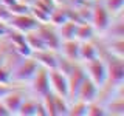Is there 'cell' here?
<instances>
[{
    "instance_id": "obj_9",
    "label": "cell",
    "mask_w": 124,
    "mask_h": 116,
    "mask_svg": "<svg viewBox=\"0 0 124 116\" xmlns=\"http://www.w3.org/2000/svg\"><path fill=\"white\" fill-rule=\"evenodd\" d=\"M123 87L124 85H121V87L115 91V94L104 104L108 116H123L124 115V93H123Z\"/></svg>"
},
{
    "instance_id": "obj_15",
    "label": "cell",
    "mask_w": 124,
    "mask_h": 116,
    "mask_svg": "<svg viewBox=\"0 0 124 116\" xmlns=\"http://www.w3.org/2000/svg\"><path fill=\"white\" fill-rule=\"evenodd\" d=\"M39 99L40 98H36V96H33V94H28L25 99H23V102L20 104L17 115L19 116H36Z\"/></svg>"
},
{
    "instance_id": "obj_3",
    "label": "cell",
    "mask_w": 124,
    "mask_h": 116,
    "mask_svg": "<svg viewBox=\"0 0 124 116\" xmlns=\"http://www.w3.org/2000/svg\"><path fill=\"white\" fill-rule=\"evenodd\" d=\"M30 94L36 96V98H42L45 96L50 90V79H48V68L39 65L37 70L34 71L33 77L30 79V82L26 84Z\"/></svg>"
},
{
    "instance_id": "obj_16",
    "label": "cell",
    "mask_w": 124,
    "mask_h": 116,
    "mask_svg": "<svg viewBox=\"0 0 124 116\" xmlns=\"http://www.w3.org/2000/svg\"><path fill=\"white\" fill-rule=\"evenodd\" d=\"M70 19V13H68V5H56L50 13V23H53L54 26L64 23L65 20Z\"/></svg>"
},
{
    "instance_id": "obj_24",
    "label": "cell",
    "mask_w": 124,
    "mask_h": 116,
    "mask_svg": "<svg viewBox=\"0 0 124 116\" xmlns=\"http://www.w3.org/2000/svg\"><path fill=\"white\" fill-rule=\"evenodd\" d=\"M30 6L31 5H26V3L19 2V0H17L13 6H9V9H11L13 14H23V13H30Z\"/></svg>"
},
{
    "instance_id": "obj_30",
    "label": "cell",
    "mask_w": 124,
    "mask_h": 116,
    "mask_svg": "<svg viewBox=\"0 0 124 116\" xmlns=\"http://www.w3.org/2000/svg\"><path fill=\"white\" fill-rule=\"evenodd\" d=\"M19 2H23V3H26V5H31L34 0H19Z\"/></svg>"
},
{
    "instance_id": "obj_20",
    "label": "cell",
    "mask_w": 124,
    "mask_h": 116,
    "mask_svg": "<svg viewBox=\"0 0 124 116\" xmlns=\"http://www.w3.org/2000/svg\"><path fill=\"white\" fill-rule=\"evenodd\" d=\"M87 116H107L106 107L102 102H99L98 99L92 101L87 104Z\"/></svg>"
},
{
    "instance_id": "obj_12",
    "label": "cell",
    "mask_w": 124,
    "mask_h": 116,
    "mask_svg": "<svg viewBox=\"0 0 124 116\" xmlns=\"http://www.w3.org/2000/svg\"><path fill=\"white\" fill-rule=\"evenodd\" d=\"M57 53L62 54L64 57H67V59H70V60L79 62V40H76V39L62 40Z\"/></svg>"
},
{
    "instance_id": "obj_27",
    "label": "cell",
    "mask_w": 124,
    "mask_h": 116,
    "mask_svg": "<svg viewBox=\"0 0 124 116\" xmlns=\"http://www.w3.org/2000/svg\"><path fill=\"white\" fill-rule=\"evenodd\" d=\"M8 29H9V26L6 25L5 22H2L0 20V39L2 37H5L6 36V33H8Z\"/></svg>"
},
{
    "instance_id": "obj_22",
    "label": "cell",
    "mask_w": 124,
    "mask_h": 116,
    "mask_svg": "<svg viewBox=\"0 0 124 116\" xmlns=\"http://www.w3.org/2000/svg\"><path fill=\"white\" fill-rule=\"evenodd\" d=\"M104 6L108 9V13L112 15L115 14H119V13H124V0H101Z\"/></svg>"
},
{
    "instance_id": "obj_10",
    "label": "cell",
    "mask_w": 124,
    "mask_h": 116,
    "mask_svg": "<svg viewBox=\"0 0 124 116\" xmlns=\"http://www.w3.org/2000/svg\"><path fill=\"white\" fill-rule=\"evenodd\" d=\"M98 93H99V87L96 85L93 80H90L88 77H85L82 80V84L79 85L78 88V93H76V99H81L84 102H92L98 98Z\"/></svg>"
},
{
    "instance_id": "obj_8",
    "label": "cell",
    "mask_w": 124,
    "mask_h": 116,
    "mask_svg": "<svg viewBox=\"0 0 124 116\" xmlns=\"http://www.w3.org/2000/svg\"><path fill=\"white\" fill-rule=\"evenodd\" d=\"M85 77H87V74H85L82 62H76L75 67L71 68V71L67 74V80H68V101L76 99L78 88H79V85L82 84V80L85 79Z\"/></svg>"
},
{
    "instance_id": "obj_18",
    "label": "cell",
    "mask_w": 124,
    "mask_h": 116,
    "mask_svg": "<svg viewBox=\"0 0 124 116\" xmlns=\"http://www.w3.org/2000/svg\"><path fill=\"white\" fill-rule=\"evenodd\" d=\"M25 42H26V45L30 46L31 51H39V50L46 48L45 44H44V40L40 39V36H39L37 29H33V31L25 33Z\"/></svg>"
},
{
    "instance_id": "obj_4",
    "label": "cell",
    "mask_w": 124,
    "mask_h": 116,
    "mask_svg": "<svg viewBox=\"0 0 124 116\" xmlns=\"http://www.w3.org/2000/svg\"><path fill=\"white\" fill-rule=\"evenodd\" d=\"M82 65H84L87 77L90 80H93L99 88L107 82V65L99 56L95 57V59H92V60L82 62Z\"/></svg>"
},
{
    "instance_id": "obj_6",
    "label": "cell",
    "mask_w": 124,
    "mask_h": 116,
    "mask_svg": "<svg viewBox=\"0 0 124 116\" xmlns=\"http://www.w3.org/2000/svg\"><path fill=\"white\" fill-rule=\"evenodd\" d=\"M37 33H39V36H40V39L44 40V44L46 48H50V50H59V45H61V37H59V34H57V29H56V26L53 25V23H50V22H45V23H39V26H37Z\"/></svg>"
},
{
    "instance_id": "obj_13",
    "label": "cell",
    "mask_w": 124,
    "mask_h": 116,
    "mask_svg": "<svg viewBox=\"0 0 124 116\" xmlns=\"http://www.w3.org/2000/svg\"><path fill=\"white\" fill-rule=\"evenodd\" d=\"M98 40L96 37L93 40H84L79 42V62H87L95 57H98Z\"/></svg>"
},
{
    "instance_id": "obj_14",
    "label": "cell",
    "mask_w": 124,
    "mask_h": 116,
    "mask_svg": "<svg viewBox=\"0 0 124 116\" xmlns=\"http://www.w3.org/2000/svg\"><path fill=\"white\" fill-rule=\"evenodd\" d=\"M95 37H98V33L96 29L93 28V25L88 20H84V22H78L76 25V34H75V39L79 42H84V40H93Z\"/></svg>"
},
{
    "instance_id": "obj_2",
    "label": "cell",
    "mask_w": 124,
    "mask_h": 116,
    "mask_svg": "<svg viewBox=\"0 0 124 116\" xmlns=\"http://www.w3.org/2000/svg\"><path fill=\"white\" fill-rule=\"evenodd\" d=\"M112 17H113V15L108 13V9L101 3V0H92L88 22H90L93 25V28L96 29L98 36L108 26V23L112 22Z\"/></svg>"
},
{
    "instance_id": "obj_11",
    "label": "cell",
    "mask_w": 124,
    "mask_h": 116,
    "mask_svg": "<svg viewBox=\"0 0 124 116\" xmlns=\"http://www.w3.org/2000/svg\"><path fill=\"white\" fill-rule=\"evenodd\" d=\"M31 56L36 59V62L42 67L51 70L56 68L57 64V51L56 50H50V48H44V50H39V51H33Z\"/></svg>"
},
{
    "instance_id": "obj_28",
    "label": "cell",
    "mask_w": 124,
    "mask_h": 116,
    "mask_svg": "<svg viewBox=\"0 0 124 116\" xmlns=\"http://www.w3.org/2000/svg\"><path fill=\"white\" fill-rule=\"evenodd\" d=\"M16 2H17V0H0V3H2V5H5V6H8V8L13 6Z\"/></svg>"
},
{
    "instance_id": "obj_1",
    "label": "cell",
    "mask_w": 124,
    "mask_h": 116,
    "mask_svg": "<svg viewBox=\"0 0 124 116\" xmlns=\"http://www.w3.org/2000/svg\"><path fill=\"white\" fill-rule=\"evenodd\" d=\"M39 64L36 62L33 56H25L13 67V73H11V82L13 84H20L26 85L30 79L33 77L34 71L37 70Z\"/></svg>"
},
{
    "instance_id": "obj_5",
    "label": "cell",
    "mask_w": 124,
    "mask_h": 116,
    "mask_svg": "<svg viewBox=\"0 0 124 116\" xmlns=\"http://www.w3.org/2000/svg\"><path fill=\"white\" fill-rule=\"evenodd\" d=\"M39 23L34 15L31 13H23V14H13L8 20V26L11 29H16L19 33H28V31H33L39 26Z\"/></svg>"
},
{
    "instance_id": "obj_7",
    "label": "cell",
    "mask_w": 124,
    "mask_h": 116,
    "mask_svg": "<svg viewBox=\"0 0 124 116\" xmlns=\"http://www.w3.org/2000/svg\"><path fill=\"white\" fill-rule=\"evenodd\" d=\"M48 79H50V90L62 98L68 99V80L67 74H64L57 68L48 70Z\"/></svg>"
},
{
    "instance_id": "obj_21",
    "label": "cell",
    "mask_w": 124,
    "mask_h": 116,
    "mask_svg": "<svg viewBox=\"0 0 124 116\" xmlns=\"http://www.w3.org/2000/svg\"><path fill=\"white\" fill-rule=\"evenodd\" d=\"M54 108H56V116H67L68 115V99L54 93Z\"/></svg>"
},
{
    "instance_id": "obj_23",
    "label": "cell",
    "mask_w": 124,
    "mask_h": 116,
    "mask_svg": "<svg viewBox=\"0 0 124 116\" xmlns=\"http://www.w3.org/2000/svg\"><path fill=\"white\" fill-rule=\"evenodd\" d=\"M11 73H13V67L5 64V62H2L0 64V82L2 84H13L11 82Z\"/></svg>"
},
{
    "instance_id": "obj_17",
    "label": "cell",
    "mask_w": 124,
    "mask_h": 116,
    "mask_svg": "<svg viewBox=\"0 0 124 116\" xmlns=\"http://www.w3.org/2000/svg\"><path fill=\"white\" fill-rule=\"evenodd\" d=\"M76 25L78 22L73 20V19H68L65 20L64 23L56 26L57 29V34H59L61 40H68V39H75V34H76Z\"/></svg>"
},
{
    "instance_id": "obj_19",
    "label": "cell",
    "mask_w": 124,
    "mask_h": 116,
    "mask_svg": "<svg viewBox=\"0 0 124 116\" xmlns=\"http://www.w3.org/2000/svg\"><path fill=\"white\" fill-rule=\"evenodd\" d=\"M67 116H87V102L81 99L68 101V115Z\"/></svg>"
},
{
    "instance_id": "obj_29",
    "label": "cell",
    "mask_w": 124,
    "mask_h": 116,
    "mask_svg": "<svg viewBox=\"0 0 124 116\" xmlns=\"http://www.w3.org/2000/svg\"><path fill=\"white\" fill-rule=\"evenodd\" d=\"M54 2H56L57 5H65V3H67V0H54Z\"/></svg>"
},
{
    "instance_id": "obj_25",
    "label": "cell",
    "mask_w": 124,
    "mask_h": 116,
    "mask_svg": "<svg viewBox=\"0 0 124 116\" xmlns=\"http://www.w3.org/2000/svg\"><path fill=\"white\" fill-rule=\"evenodd\" d=\"M11 15H13V13H11V9H9V8L0 3V20H2V22H5L6 25H8V20H9V17H11Z\"/></svg>"
},
{
    "instance_id": "obj_26",
    "label": "cell",
    "mask_w": 124,
    "mask_h": 116,
    "mask_svg": "<svg viewBox=\"0 0 124 116\" xmlns=\"http://www.w3.org/2000/svg\"><path fill=\"white\" fill-rule=\"evenodd\" d=\"M0 116H13V115H11V111L6 108V105L2 102V99H0Z\"/></svg>"
}]
</instances>
